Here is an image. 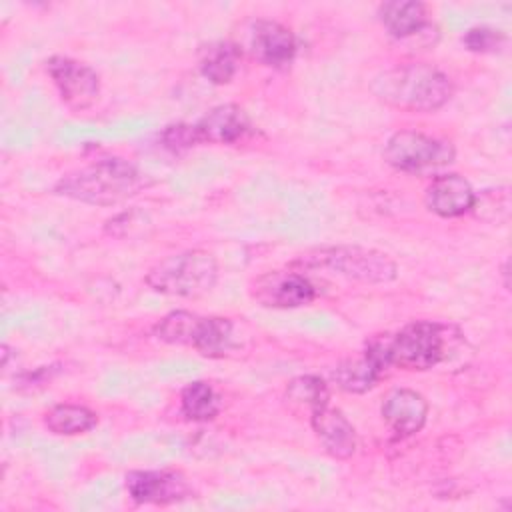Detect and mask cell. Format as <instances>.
<instances>
[{"instance_id":"cell-1","label":"cell","mask_w":512,"mask_h":512,"mask_svg":"<svg viewBox=\"0 0 512 512\" xmlns=\"http://www.w3.org/2000/svg\"><path fill=\"white\" fill-rule=\"evenodd\" d=\"M144 184V174L134 164L110 156L62 176L54 184V194L90 206H116L136 196Z\"/></svg>"},{"instance_id":"cell-2","label":"cell","mask_w":512,"mask_h":512,"mask_svg":"<svg viewBox=\"0 0 512 512\" xmlns=\"http://www.w3.org/2000/svg\"><path fill=\"white\" fill-rule=\"evenodd\" d=\"M370 88L380 102L406 112H434L454 92L452 80L442 70L416 62L380 72L374 76Z\"/></svg>"},{"instance_id":"cell-3","label":"cell","mask_w":512,"mask_h":512,"mask_svg":"<svg viewBox=\"0 0 512 512\" xmlns=\"http://www.w3.org/2000/svg\"><path fill=\"white\" fill-rule=\"evenodd\" d=\"M390 366L402 370H430L444 362L458 344L460 332L454 324L436 320H414L396 334H382Z\"/></svg>"},{"instance_id":"cell-4","label":"cell","mask_w":512,"mask_h":512,"mask_svg":"<svg viewBox=\"0 0 512 512\" xmlns=\"http://www.w3.org/2000/svg\"><path fill=\"white\" fill-rule=\"evenodd\" d=\"M150 290L178 298H198L218 282V262L206 250H184L156 262L144 276Z\"/></svg>"},{"instance_id":"cell-5","label":"cell","mask_w":512,"mask_h":512,"mask_svg":"<svg viewBox=\"0 0 512 512\" xmlns=\"http://www.w3.org/2000/svg\"><path fill=\"white\" fill-rule=\"evenodd\" d=\"M294 264L302 268L330 270L338 276L364 284H386L398 276V266L388 254L364 246L318 248L302 254Z\"/></svg>"},{"instance_id":"cell-6","label":"cell","mask_w":512,"mask_h":512,"mask_svg":"<svg viewBox=\"0 0 512 512\" xmlns=\"http://www.w3.org/2000/svg\"><path fill=\"white\" fill-rule=\"evenodd\" d=\"M454 146L448 140L428 136L418 130H398L384 146V160L408 174L438 172L454 162Z\"/></svg>"},{"instance_id":"cell-7","label":"cell","mask_w":512,"mask_h":512,"mask_svg":"<svg viewBox=\"0 0 512 512\" xmlns=\"http://www.w3.org/2000/svg\"><path fill=\"white\" fill-rule=\"evenodd\" d=\"M46 74L58 90L60 100L74 112L88 110L100 96V78L94 68L70 56H50L44 62Z\"/></svg>"},{"instance_id":"cell-8","label":"cell","mask_w":512,"mask_h":512,"mask_svg":"<svg viewBox=\"0 0 512 512\" xmlns=\"http://www.w3.org/2000/svg\"><path fill=\"white\" fill-rule=\"evenodd\" d=\"M250 296L264 308H300L316 298V286L300 272L272 270L250 284Z\"/></svg>"},{"instance_id":"cell-9","label":"cell","mask_w":512,"mask_h":512,"mask_svg":"<svg viewBox=\"0 0 512 512\" xmlns=\"http://www.w3.org/2000/svg\"><path fill=\"white\" fill-rule=\"evenodd\" d=\"M126 492L136 504H176L192 496L188 478L178 470H132L124 478Z\"/></svg>"},{"instance_id":"cell-10","label":"cell","mask_w":512,"mask_h":512,"mask_svg":"<svg viewBox=\"0 0 512 512\" xmlns=\"http://www.w3.org/2000/svg\"><path fill=\"white\" fill-rule=\"evenodd\" d=\"M388 368H390V362L384 350V338L380 334L366 344L360 356L342 360L334 368L332 378L338 384V388H342L344 392L362 394L374 388Z\"/></svg>"},{"instance_id":"cell-11","label":"cell","mask_w":512,"mask_h":512,"mask_svg":"<svg viewBox=\"0 0 512 512\" xmlns=\"http://www.w3.org/2000/svg\"><path fill=\"white\" fill-rule=\"evenodd\" d=\"M250 54L270 68H288L296 56V38L290 28L276 20H256L248 34Z\"/></svg>"},{"instance_id":"cell-12","label":"cell","mask_w":512,"mask_h":512,"mask_svg":"<svg viewBox=\"0 0 512 512\" xmlns=\"http://www.w3.org/2000/svg\"><path fill=\"white\" fill-rule=\"evenodd\" d=\"M310 426L326 454L336 460H348L356 452V430L352 422L330 404L310 412Z\"/></svg>"},{"instance_id":"cell-13","label":"cell","mask_w":512,"mask_h":512,"mask_svg":"<svg viewBox=\"0 0 512 512\" xmlns=\"http://www.w3.org/2000/svg\"><path fill=\"white\" fill-rule=\"evenodd\" d=\"M476 192L472 184L454 172L436 176L426 188V206L440 218H458L472 210Z\"/></svg>"},{"instance_id":"cell-14","label":"cell","mask_w":512,"mask_h":512,"mask_svg":"<svg viewBox=\"0 0 512 512\" xmlns=\"http://www.w3.org/2000/svg\"><path fill=\"white\" fill-rule=\"evenodd\" d=\"M250 128L248 114L236 104L214 106L194 124L200 144H236Z\"/></svg>"},{"instance_id":"cell-15","label":"cell","mask_w":512,"mask_h":512,"mask_svg":"<svg viewBox=\"0 0 512 512\" xmlns=\"http://www.w3.org/2000/svg\"><path fill=\"white\" fill-rule=\"evenodd\" d=\"M382 418L398 436H412L422 430L428 418L426 398L410 388H394L382 402Z\"/></svg>"},{"instance_id":"cell-16","label":"cell","mask_w":512,"mask_h":512,"mask_svg":"<svg viewBox=\"0 0 512 512\" xmlns=\"http://www.w3.org/2000/svg\"><path fill=\"white\" fill-rule=\"evenodd\" d=\"M378 14L388 34L398 40H406V38H412L414 34H422L424 28L428 26L426 6L416 0L384 2Z\"/></svg>"},{"instance_id":"cell-17","label":"cell","mask_w":512,"mask_h":512,"mask_svg":"<svg viewBox=\"0 0 512 512\" xmlns=\"http://www.w3.org/2000/svg\"><path fill=\"white\" fill-rule=\"evenodd\" d=\"M240 56L242 52L234 42H212L200 54V72L208 82L216 86L228 84L238 72Z\"/></svg>"},{"instance_id":"cell-18","label":"cell","mask_w":512,"mask_h":512,"mask_svg":"<svg viewBox=\"0 0 512 512\" xmlns=\"http://www.w3.org/2000/svg\"><path fill=\"white\" fill-rule=\"evenodd\" d=\"M192 348L208 358H222L230 354L236 348L232 320L222 316H202Z\"/></svg>"},{"instance_id":"cell-19","label":"cell","mask_w":512,"mask_h":512,"mask_svg":"<svg viewBox=\"0 0 512 512\" xmlns=\"http://www.w3.org/2000/svg\"><path fill=\"white\" fill-rule=\"evenodd\" d=\"M98 424L96 412L80 404H56L44 414V426L56 436H78Z\"/></svg>"},{"instance_id":"cell-20","label":"cell","mask_w":512,"mask_h":512,"mask_svg":"<svg viewBox=\"0 0 512 512\" xmlns=\"http://www.w3.org/2000/svg\"><path fill=\"white\" fill-rule=\"evenodd\" d=\"M180 408L188 420L208 422L214 420L220 412V396L208 382L196 380L184 386L180 394Z\"/></svg>"},{"instance_id":"cell-21","label":"cell","mask_w":512,"mask_h":512,"mask_svg":"<svg viewBox=\"0 0 512 512\" xmlns=\"http://www.w3.org/2000/svg\"><path fill=\"white\" fill-rule=\"evenodd\" d=\"M202 316L188 310L168 312L154 324V336L166 344L192 346L200 328Z\"/></svg>"},{"instance_id":"cell-22","label":"cell","mask_w":512,"mask_h":512,"mask_svg":"<svg viewBox=\"0 0 512 512\" xmlns=\"http://www.w3.org/2000/svg\"><path fill=\"white\" fill-rule=\"evenodd\" d=\"M286 400L294 406H304L312 412V410L328 404L330 392H328L326 382L320 376L306 374V376H298L288 382Z\"/></svg>"},{"instance_id":"cell-23","label":"cell","mask_w":512,"mask_h":512,"mask_svg":"<svg viewBox=\"0 0 512 512\" xmlns=\"http://www.w3.org/2000/svg\"><path fill=\"white\" fill-rule=\"evenodd\" d=\"M150 226V220L144 212L132 208L126 212L116 214L114 218H110L104 226L106 234L114 236V238H132L136 234H146V228Z\"/></svg>"},{"instance_id":"cell-24","label":"cell","mask_w":512,"mask_h":512,"mask_svg":"<svg viewBox=\"0 0 512 512\" xmlns=\"http://www.w3.org/2000/svg\"><path fill=\"white\" fill-rule=\"evenodd\" d=\"M462 44L470 52L492 54V52H498L506 44V36L500 30H494L488 26H474L462 36Z\"/></svg>"},{"instance_id":"cell-25","label":"cell","mask_w":512,"mask_h":512,"mask_svg":"<svg viewBox=\"0 0 512 512\" xmlns=\"http://www.w3.org/2000/svg\"><path fill=\"white\" fill-rule=\"evenodd\" d=\"M160 138H162L164 148H168L174 154L190 150L192 146L200 144L198 136H196V130H194V124H182V122L166 126V130L162 132Z\"/></svg>"}]
</instances>
